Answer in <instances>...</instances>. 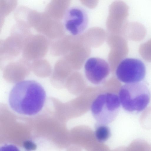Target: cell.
I'll return each instance as SVG.
<instances>
[{"mask_svg":"<svg viewBox=\"0 0 151 151\" xmlns=\"http://www.w3.org/2000/svg\"><path fill=\"white\" fill-rule=\"evenodd\" d=\"M42 86L34 80H27L16 83L10 91L8 101L10 108L23 115H35L42 109L46 99Z\"/></svg>","mask_w":151,"mask_h":151,"instance_id":"1","label":"cell"},{"mask_svg":"<svg viewBox=\"0 0 151 151\" xmlns=\"http://www.w3.org/2000/svg\"><path fill=\"white\" fill-rule=\"evenodd\" d=\"M118 96L125 110L129 112H139L148 105L150 94L148 87L140 82L123 85L120 89Z\"/></svg>","mask_w":151,"mask_h":151,"instance_id":"2","label":"cell"},{"mask_svg":"<svg viewBox=\"0 0 151 151\" xmlns=\"http://www.w3.org/2000/svg\"><path fill=\"white\" fill-rule=\"evenodd\" d=\"M120 102L119 96L106 92L98 96L91 107L92 115L98 123L106 125L116 119L119 112Z\"/></svg>","mask_w":151,"mask_h":151,"instance_id":"3","label":"cell"},{"mask_svg":"<svg viewBox=\"0 0 151 151\" xmlns=\"http://www.w3.org/2000/svg\"><path fill=\"white\" fill-rule=\"evenodd\" d=\"M146 67L140 60L126 58L119 64L116 70L117 78L126 84L137 83L144 79L146 75Z\"/></svg>","mask_w":151,"mask_h":151,"instance_id":"4","label":"cell"},{"mask_svg":"<svg viewBox=\"0 0 151 151\" xmlns=\"http://www.w3.org/2000/svg\"><path fill=\"white\" fill-rule=\"evenodd\" d=\"M88 22L87 13L82 7H71L65 13L64 17L65 28L73 35H78L83 32L87 28Z\"/></svg>","mask_w":151,"mask_h":151,"instance_id":"5","label":"cell"},{"mask_svg":"<svg viewBox=\"0 0 151 151\" xmlns=\"http://www.w3.org/2000/svg\"><path fill=\"white\" fill-rule=\"evenodd\" d=\"M84 69L87 79L95 85L99 84L104 81L110 71L108 63L105 60L98 57L88 59L85 63Z\"/></svg>","mask_w":151,"mask_h":151,"instance_id":"6","label":"cell"},{"mask_svg":"<svg viewBox=\"0 0 151 151\" xmlns=\"http://www.w3.org/2000/svg\"><path fill=\"white\" fill-rule=\"evenodd\" d=\"M94 133L96 140L101 143L107 141L111 135L110 129L106 125L99 123L96 125Z\"/></svg>","mask_w":151,"mask_h":151,"instance_id":"7","label":"cell"},{"mask_svg":"<svg viewBox=\"0 0 151 151\" xmlns=\"http://www.w3.org/2000/svg\"><path fill=\"white\" fill-rule=\"evenodd\" d=\"M126 151H151V145L142 139H136L126 147Z\"/></svg>","mask_w":151,"mask_h":151,"instance_id":"8","label":"cell"},{"mask_svg":"<svg viewBox=\"0 0 151 151\" xmlns=\"http://www.w3.org/2000/svg\"><path fill=\"white\" fill-rule=\"evenodd\" d=\"M0 151H20L16 146L12 145H6L1 147Z\"/></svg>","mask_w":151,"mask_h":151,"instance_id":"9","label":"cell"},{"mask_svg":"<svg viewBox=\"0 0 151 151\" xmlns=\"http://www.w3.org/2000/svg\"><path fill=\"white\" fill-rule=\"evenodd\" d=\"M26 147H28L27 148L28 149L32 150L33 149H34L35 147V145L33 144L32 142H31L30 141H28L26 143Z\"/></svg>","mask_w":151,"mask_h":151,"instance_id":"10","label":"cell"},{"mask_svg":"<svg viewBox=\"0 0 151 151\" xmlns=\"http://www.w3.org/2000/svg\"><path fill=\"white\" fill-rule=\"evenodd\" d=\"M114 151H126V147H120L115 149Z\"/></svg>","mask_w":151,"mask_h":151,"instance_id":"11","label":"cell"}]
</instances>
